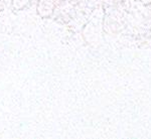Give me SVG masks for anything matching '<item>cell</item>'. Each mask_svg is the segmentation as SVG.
Returning a JSON list of instances; mask_svg holds the SVG:
<instances>
[{
	"label": "cell",
	"instance_id": "1",
	"mask_svg": "<svg viewBox=\"0 0 151 139\" xmlns=\"http://www.w3.org/2000/svg\"><path fill=\"white\" fill-rule=\"evenodd\" d=\"M57 6L55 0H40L37 5L38 13L43 17L50 16L55 11V7Z\"/></svg>",
	"mask_w": 151,
	"mask_h": 139
}]
</instances>
